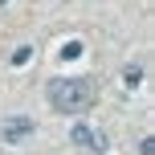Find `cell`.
Wrapping results in <instances>:
<instances>
[{
    "mask_svg": "<svg viewBox=\"0 0 155 155\" xmlns=\"http://www.w3.org/2000/svg\"><path fill=\"white\" fill-rule=\"evenodd\" d=\"M45 98L57 114H78L94 102V82L90 78H49Z\"/></svg>",
    "mask_w": 155,
    "mask_h": 155,
    "instance_id": "obj_1",
    "label": "cell"
},
{
    "mask_svg": "<svg viewBox=\"0 0 155 155\" xmlns=\"http://www.w3.org/2000/svg\"><path fill=\"white\" fill-rule=\"evenodd\" d=\"M33 131H37V123H33L29 114H12V118H4V127H0V139L16 147V143H25Z\"/></svg>",
    "mask_w": 155,
    "mask_h": 155,
    "instance_id": "obj_2",
    "label": "cell"
},
{
    "mask_svg": "<svg viewBox=\"0 0 155 155\" xmlns=\"http://www.w3.org/2000/svg\"><path fill=\"white\" fill-rule=\"evenodd\" d=\"M139 82H143V70H139V65H127V70H123V86H127V90H135Z\"/></svg>",
    "mask_w": 155,
    "mask_h": 155,
    "instance_id": "obj_4",
    "label": "cell"
},
{
    "mask_svg": "<svg viewBox=\"0 0 155 155\" xmlns=\"http://www.w3.org/2000/svg\"><path fill=\"white\" fill-rule=\"evenodd\" d=\"M70 135H74V143H78V147H90V151H106V143H110L102 131H90L86 123H78Z\"/></svg>",
    "mask_w": 155,
    "mask_h": 155,
    "instance_id": "obj_3",
    "label": "cell"
},
{
    "mask_svg": "<svg viewBox=\"0 0 155 155\" xmlns=\"http://www.w3.org/2000/svg\"><path fill=\"white\" fill-rule=\"evenodd\" d=\"M0 4H8V0H0Z\"/></svg>",
    "mask_w": 155,
    "mask_h": 155,
    "instance_id": "obj_5",
    "label": "cell"
}]
</instances>
